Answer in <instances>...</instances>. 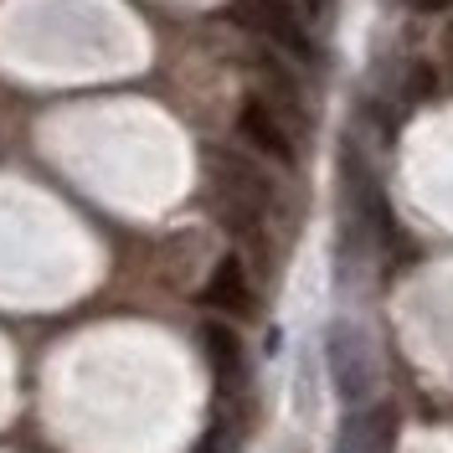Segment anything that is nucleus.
Returning a JSON list of instances; mask_svg holds the SVG:
<instances>
[{"label":"nucleus","mask_w":453,"mask_h":453,"mask_svg":"<svg viewBox=\"0 0 453 453\" xmlns=\"http://www.w3.org/2000/svg\"><path fill=\"white\" fill-rule=\"evenodd\" d=\"M211 196H217V217H222L242 242H263V222L273 211V180L237 150H211Z\"/></svg>","instance_id":"1"},{"label":"nucleus","mask_w":453,"mask_h":453,"mask_svg":"<svg viewBox=\"0 0 453 453\" xmlns=\"http://www.w3.org/2000/svg\"><path fill=\"white\" fill-rule=\"evenodd\" d=\"M226 21L237 31H248V36H257V42H268L288 62H304V67L319 62V47H314L310 27H304V16L288 0H232L226 5Z\"/></svg>","instance_id":"2"},{"label":"nucleus","mask_w":453,"mask_h":453,"mask_svg":"<svg viewBox=\"0 0 453 453\" xmlns=\"http://www.w3.org/2000/svg\"><path fill=\"white\" fill-rule=\"evenodd\" d=\"M325 361H330V381L345 407H361L376 392V350H371L366 330H356L350 319H335L325 330Z\"/></svg>","instance_id":"3"},{"label":"nucleus","mask_w":453,"mask_h":453,"mask_svg":"<svg viewBox=\"0 0 453 453\" xmlns=\"http://www.w3.org/2000/svg\"><path fill=\"white\" fill-rule=\"evenodd\" d=\"M237 140L248 144L253 155L273 160V165H294L299 150H294V134H288V119H283L263 93H248L237 104Z\"/></svg>","instance_id":"4"},{"label":"nucleus","mask_w":453,"mask_h":453,"mask_svg":"<svg viewBox=\"0 0 453 453\" xmlns=\"http://www.w3.org/2000/svg\"><path fill=\"white\" fill-rule=\"evenodd\" d=\"M201 299L211 304V310H222V314H253L257 310V299H253V279H248V263L237 253H226L217 268H211V279H206V288H201Z\"/></svg>","instance_id":"5"},{"label":"nucleus","mask_w":453,"mask_h":453,"mask_svg":"<svg viewBox=\"0 0 453 453\" xmlns=\"http://www.w3.org/2000/svg\"><path fill=\"white\" fill-rule=\"evenodd\" d=\"M201 350H206V361H211V376L222 381V387H237L242 381V340H237V330L232 325H222V319H206L201 325Z\"/></svg>","instance_id":"6"},{"label":"nucleus","mask_w":453,"mask_h":453,"mask_svg":"<svg viewBox=\"0 0 453 453\" xmlns=\"http://www.w3.org/2000/svg\"><path fill=\"white\" fill-rule=\"evenodd\" d=\"M396 423L392 412H350L345 427H340L335 453H392Z\"/></svg>","instance_id":"7"},{"label":"nucleus","mask_w":453,"mask_h":453,"mask_svg":"<svg viewBox=\"0 0 453 453\" xmlns=\"http://www.w3.org/2000/svg\"><path fill=\"white\" fill-rule=\"evenodd\" d=\"M257 83H263V98H268L283 119H288V113H304V93H299V83H294V73H288L283 57H273V52L257 57Z\"/></svg>","instance_id":"8"},{"label":"nucleus","mask_w":453,"mask_h":453,"mask_svg":"<svg viewBox=\"0 0 453 453\" xmlns=\"http://www.w3.org/2000/svg\"><path fill=\"white\" fill-rule=\"evenodd\" d=\"M433 83H438V78H433V67H427V62H412V67H407V98H427Z\"/></svg>","instance_id":"9"},{"label":"nucleus","mask_w":453,"mask_h":453,"mask_svg":"<svg viewBox=\"0 0 453 453\" xmlns=\"http://www.w3.org/2000/svg\"><path fill=\"white\" fill-rule=\"evenodd\" d=\"M407 11H418V16H438V11H453V0H402Z\"/></svg>","instance_id":"10"}]
</instances>
